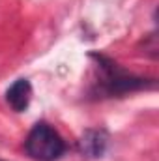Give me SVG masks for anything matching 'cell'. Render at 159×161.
Here are the masks:
<instances>
[{
    "label": "cell",
    "mask_w": 159,
    "mask_h": 161,
    "mask_svg": "<svg viewBox=\"0 0 159 161\" xmlns=\"http://www.w3.org/2000/svg\"><path fill=\"white\" fill-rule=\"evenodd\" d=\"M30 99H32V84L28 79H17L6 90V101L15 113L26 111Z\"/></svg>",
    "instance_id": "cell-4"
},
{
    "label": "cell",
    "mask_w": 159,
    "mask_h": 161,
    "mask_svg": "<svg viewBox=\"0 0 159 161\" xmlns=\"http://www.w3.org/2000/svg\"><path fill=\"white\" fill-rule=\"evenodd\" d=\"M25 150L36 161H56L64 156L66 142L52 125L38 122L25 141Z\"/></svg>",
    "instance_id": "cell-2"
},
{
    "label": "cell",
    "mask_w": 159,
    "mask_h": 161,
    "mask_svg": "<svg viewBox=\"0 0 159 161\" xmlns=\"http://www.w3.org/2000/svg\"><path fill=\"white\" fill-rule=\"evenodd\" d=\"M92 58L97 62V69L101 73V79L97 80V94L112 97V96H123V94H131L137 90H146V88L156 86V82L152 79L135 77L123 71L116 62H112L111 58L103 54H92Z\"/></svg>",
    "instance_id": "cell-1"
},
{
    "label": "cell",
    "mask_w": 159,
    "mask_h": 161,
    "mask_svg": "<svg viewBox=\"0 0 159 161\" xmlns=\"http://www.w3.org/2000/svg\"><path fill=\"white\" fill-rule=\"evenodd\" d=\"M109 137L103 129H86L79 139V150L84 158H101L107 150Z\"/></svg>",
    "instance_id": "cell-3"
}]
</instances>
